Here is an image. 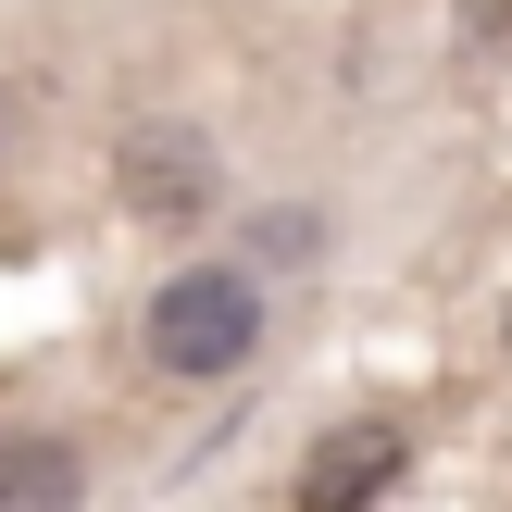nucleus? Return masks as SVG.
I'll return each mask as SVG.
<instances>
[{
  "mask_svg": "<svg viewBox=\"0 0 512 512\" xmlns=\"http://www.w3.org/2000/svg\"><path fill=\"white\" fill-rule=\"evenodd\" d=\"M213 188H225V175H213V138H188V125H138V138L113 150V200L138 225H200Z\"/></svg>",
  "mask_w": 512,
  "mask_h": 512,
  "instance_id": "obj_2",
  "label": "nucleus"
},
{
  "mask_svg": "<svg viewBox=\"0 0 512 512\" xmlns=\"http://www.w3.org/2000/svg\"><path fill=\"white\" fill-rule=\"evenodd\" d=\"M250 238H263V263H313V213H263Z\"/></svg>",
  "mask_w": 512,
  "mask_h": 512,
  "instance_id": "obj_5",
  "label": "nucleus"
},
{
  "mask_svg": "<svg viewBox=\"0 0 512 512\" xmlns=\"http://www.w3.org/2000/svg\"><path fill=\"white\" fill-rule=\"evenodd\" d=\"M400 488V438L388 425H350V438H325L313 450V475H300V500L313 512H338V500H388Z\"/></svg>",
  "mask_w": 512,
  "mask_h": 512,
  "instance_id": "obj_3",
  "label": "nucleus"
},
{
  "mask_svg": "<svg viewBox=\"0 0 512 512\" xmlns=\"http://www.w3.org/2000/svg\"><path fill=\"white\" fill-rule=\"evenodd\" d=\"M88 475H75L63 438H0V512H38V500H75Z\"/></svg>",
  "mask_w": 512,
  "mask_h": 512,
  "instance_id": "obj_4",
  "label": "nucleus"
},
{
  "mask_svg": "<svg viewBox=\"0 0 512 512\" xmlns=\"http://www.w3.org/2000/svg\"><path fill=\"white\" fill-rule=\"evenodd\" d=\"M138 350L163 375H238L250 350H263V288L250 275H225V263H188V275H163L150 288V313H138Z\"/></svg>",
  "mask_w": 512,
  "mask_h": 512,
  "instance_id": "obj_1",
  "label": "nucleus"
}]
</instances>
